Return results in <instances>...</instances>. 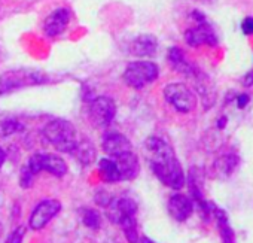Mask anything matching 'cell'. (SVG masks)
<instances>
[{"label": "cell", "mask_w": 253, "mask_h": 243, "mask_svg": "<svg viewBox=\"0 0 253 243\" xmlns=\"http://www.w3.org/2000/svg\"><path fill=\"white\" fill-rule=\"evenodd\" d=\"M48 81V76L39 70L12 69L0 75V96L17 91L20 88L41 85Z\"/></svg>", "instance_id": "obj_3"}, {"label": "cell", "mask_w": 253, "mask_h": 243, "mask_svg": "<svg viewBox=\"0 0 253 243\" xmlns=\"http://www.w3.org/2000/svg\"><path fill=\"white\" fill-rule=\"evenodd\" d=\"M243 85H244V87H252V85H253V72L247 73V75L243 78Z\"/></svg>", "instance_id": "obj_28"}, {"label": "cell", "mask_w": 253, "mask_h": 243, "mask_svg": "<svg viewBox=\"0 0 253 243\" xmlns=\"http://www.w3.org/2000/svg\"><path fill=\"white\" fill-rule=\"evenodd\" d=\"M72 154H73V155L76 157V160H78L81 164H84V166H88V164H91V163L95 161V148H94V145H92L89 141H86V139L78 142L76 146H75V149L72 151Z\"/></svg>", "instance_id": "obj_19"}, {"label": "cell", "mask_w": 253, "mask_h": 243, "mask_svg": "<svg viewBox=\"0 0 253 243\" xmlns=\"http://www.w3.org/2000/svg\"><path fill=\"white\" fill-rule=\"evenodd\" d=\"M112 160L115 163V169H116L119 181H131L137 178L140 172V163H139L137 155L133 151L113 157Z\"/></svg>", "instance_id": "obj_10"}, {"label": "cell", "mask_w": 253, "mask_h": 243, "mask_svg": "<svg viewBox=\"0 0 253 243\" xmlns=\"http://www.w3.org/2000/svg\"><path fill=\"white\" fill-rule=\"evenodd\" d=\"M27 166L33 175H38L45 170L57 178H63L67 173L66 161L55 154H35L30 157Z\"/></svg>", "instance_id": "obj_7"}, {"label": "cell", "mask_w": 253, "mask_h": 243, "mask_svg": "<svg viewBox=\"0 0 253 243\" xmlns=\"http://www.w3.org/2000/svg\"><path fill=\"white\" fill-rule=\"evenodd\" d=\"M241 30L246 36H252L253 35V17H247L243 20L241 23Z\"/></svg>", "instance_id": "obj_26"}, {"label": "cell", "mask_w": 253, "mask_h": 243, "mask_svg": "<svg viewBox=\"0 0 253 243\" xmlns=\"http://www.w3.org/2000/svg\"><path fill=\"white\" fill-rule=\"evenodd\" d=\"M33 178L35 175L32 173V170L29 169V166H24L21 169V175H20V184L23 188H30L33 185Z\"/></svg>", "instance_id": "obj_24"}, {"label": "cell", "mask_w": 253, "mask_h": 243, "mask_svg": "<svg viewBox=\"0 0 253 243\" xmlns=\"http://www.w3.org/2000/svg\"><path fill=\"white\" fill-rule=\"evenodd\" d=\"M118 225L122 228V231L125 234V239L128 240V243H137L139 242V228H137L136 216L125 218Z\"/></svg>", "instance_id": "obj_20"}, {"label": "cell", "mask_w": 253, "mask_h": 243, "mask_svg": "<svg viewBox=\"0 0 253 243\" xmlns=\"http://www.w3.org/2000/svg\"><path fill=\"white\" fill-rule=\"evenodd\" d=\"M158 49V41L154 35H139L131 41L128 51L134 57H152Z\"/></svg>", "instance_id": "obj_15"}, {"label": "cell", "mask_w": 253, "mask_h": 243, "mask_svg": "<svg viewBox=\"0 0 253 243\" xmlns=\"http://www.w3.org/2000/svg\"><path fill=\"white\" fill-rule=\"evenodd\" d=\"M70 11L67 8H58L54 12H51L46 20L43 21V33L48 38H57L61 33H64V30L67 29L69 23H70Z\"/></svg>", "instance_id": "obj_12"}, {"label": "cell", "mask_w": 253, "mask_h": 243, "mask_svg": "<svg viewBox=\"0 0 253 243\" xmlns=\"http://www.w3.org/2000/svg\"><path fill=\"white\" fill-rule=\"evenodd\" d=\"M164 97L177 112L182 113H189L197 106V97L192 90L180 82L169 84L164 88Z\"/></svg>", "instance_id": "obj_5"}, {"label": "cell", "mask_w": 253, "mask_h": 243, "mask_svg": "<svg viewBox=\"0 0 253 243\" xmlns=\"http://www.w3.org/2000/svg\"><path fill=\"white\" fill-rule=\"evenodd\" d=\"M116 115V104L113 98L107 96L94 97L88 106V116L94 127H106L109 126Z\"/></svg>", "instance_id": "obj_6"}, {"label": "cell", "mask_w": 253, "mask_h": 243, "mask_svg": "<svg viewBox=\"0 0 253 243\" xmlns=\"http://www.w3.org/2000/svg\"><path fill=\"white\" fill-rule=\"evenodd\" d=\"M101 146H103V151L106 154H109L110 157H118L125 152L133 151L131 142L121 133H110V135L104 136Z\"/></svg>", "instance_id": "obj_14"}, {"label": "cell", "mask_w": 253, "mask_h": 243, "mask_svg": "<svg viewBox=\"0 0 253 243\" xmlns=\"http://www.w3.org/2000/svg\"><path fill=\"white\" fill-rule=\"evenodd\" d=\"M5 160H6V152H5V149L2 146H0V169H2Z\"/></svg>", "instance_id": "obj_29"}, {"label": "cell", "mask_w": 253, "mask_h": 243, "mask_svg": "<svg viewBox=\"0 0 253 243\" xmlns=\"http://www.w3.org/2000/svg\"><path fill=\"white\" fill-rule=\"evenodd\" d=\"M106 207H107V212H106L107 218L115 224H119L122 219L128 216H136L137 213V203L128 197L115 198Z\"/></svg>", "instance_id": "obj_11"}, {"label": "cell", "mask_w": 253, "mask_h": 243, "mask_svg": "<svg viewBox=\"0 0 253 243\" xmlns=\"http://www.w3.org/2000/svg\"><path fill=\"white\" fill-rule=\"evenodd\" d=\"M23 124L18 123L17 119H5L0 123V138H8L11 135L23 132Z\"/></svg>", "instance_id": "obj_22"}, {"label": "cell", "mask_w": 253, "mask_h": 243, "mask_svg": "<svg viewBox=\"0 0 253 243\" xmlns=\"http://www.w3.org/2000/svg\"><path fill=\"white\" fill-rule=\"evenodd\" d=\"M98 170H100L101 178H103L106 182H119L113 160H107V158L100 160V163H98Z\"/></svg>", "instance_id": "obj_21"}, {"label": "cell", "mask_w": 253, "mask_h": 243, "mask_svg": "<svg viewBox=\"0 0 253 243\" xmlns=\"http://www.w3.org/2000/svg\"><path fill=\"white\" fill-rule=\"evenodd\" d=\"M60 210H61V203L58 200L54 198L43 200L32 212L29 224L33 230H42Z\"/></svg>", "instance_id": "obj_8"}, {"label": "cell", "mask_w": 253, "mask_h": 243, "mask_svg": "<svg viewBox=\"0 0 253 243\" xmlns=\"http://www.w3.org/2000/svg\"><path fill=\"white\" fill-rule=\"evenodd\" d=\"M146 152L155 176L173 190H182L186 178L180 161L177 160L173 148L161 138L151 136L146 141Z\"/></svg>", "instance_id": "obj_1"}, {"label": "cell", "mask_w": 253, "mask_h": 243, "mask_svg": "<svg viewBox=\"0 0 253 243\" xmlns=\"http://www.w3.org/2000/svg\"><path fill=\"white\" fill-rule=\"evenodd\" d=\"M45 139L58 151L61 152H70L75 149L78 144V135L76 129L67 119H54L48 123L43 129Z\"/></svg>", "instance_id": "obj_2"}, {"label": "cell", "mask_w": 253, "mask_h": 243, "mask_svg": "<svg viewBox=\"0 0 253 243\" xmlns=\"http://www.w3.org/2000/svg\"><path fill=\"white\" fill-rule=\"evenodd\" d=\"M167 60H169L170 66L177 73H182V75H186V76H192L197 72V67L186 58L185 52L180 48H177V47L170 48V51L167 54Z\"/></svg>", "instance_id": "obj_16"}, {"label": "cell", "mask_w": 253, "mask_h": 243, "mask_svg": "<svg viewBox=\"0 0 253 243\" xmlns=\"http://www.w3.org/2000/svg\"><path fill=\"white\" fill-rule=\"evenodd\" d=\"M24 234H26V227H24V225H20L18 228H15V230L8 236V239L5 240V243H23Z\"/></svg>", "instance_id": "obj_25"}, {"label": "cell", "mask_w": 253, "mask_h": 243, "mask_svg": "<svg viewBox=\"0 0 253 243\" xmlns=\"http://www.w3.org/2000/svg\"><path fill=\"white\" fill-rule=\"evenodd\" d=\"M140 243H155V242H154V240H151L149 237H143Z\"/></svg>", "instance_id": "obj_31"}, {"label": "cell", "mask_w": 253, "mask_h": 243, "mask_svg": "<svg viewBox=\"0 0 253 243\" xmlns=\"http://www.w3.org/2000/svg\"><path fill=\"white\" fill-rule=\"evenodd\" d=\"M240 164V158L235 154H225L214 163V172L219 178H229L237 166Z\"/></svg>", "instance_id": "obj_18"}, {"label": "cell", "mask_w": 253, "mask_h": 243, "mask_svg": "<svg viewBox=\"0 0 253 243\" xmlns=\"http://www.w3.org/2000/svg\"><path fill=\"white\" fill-rule=\"evenodd\" d=\"M249 100H250V97H249L247 94H240V96L237 97V106H238L240 109H243V107L247 106Z\"/></svg>", "instance_id": "obj_27"}, {"label": "cell", "mask_w": 253, "mask_h": 243, "mask_svg": "<svg viewBox=\"0 0 253 243\" xmlns=\"http://www.w3.org/2000/svg\"><path fill=\"white\" fill-rule=\"evenodd\" d=\"M195 204L192 198H189L185 194H174L169 200V212L171 218H174L177 222H183L191 218L194 213Z\"/></svg>", "instance_id": "obj_13"}, {"label": "cell", "mask_w": 253, "mask_h": 243, "mask_svg": "<svg viewBox=\"0 0 253 243\" xmlns=\"http://www.w3.org/2000/svg\"><path fill=\"white\" fill-rule=\"evenodd\" d=\"M160 75V69L154 61L148 60H139L131 61L125 67L124 72V81L126 85L133 88H143L149 84H152Z\"/></svg>", "instance_id": "obj_4"}, {"label": "cell", "mask_w": 253, "mask_h": 243, "mask_svg": "<svg viewBox=\"0 0 253 243\" xmlns=\"http://www.w3.org/2000/svg\"><path fill=\"white\" fill-rule=\"evenodd\" d=\"M185 42L194 48H198L201 45L214 47L217 45V36L214 30L207 24V21H203L185 32Z\"/></svg>", "instance_id": "obj_9"}, {"label": "cell", "mask_w": 253, "mask_h": 243, "mask_svg": "<svg viewBox=\"0 0 253 243\" xmlns=\"http://www.w3.org/2000/svg\"><path fill=\"white\" fill-rule=\"evenodd\" d=\"M225 124H226V118L223 116V118H220L219 121H217V127L219 129H223L225 127Z\"/></svg>", "instance_id": "obj_30"}, {"label": "cell", "mask_w": 253, "mask_h": 243, "mask_svg": "<svg viewBox=\"0 0 253 243\" xmlns=\"http://www.w3.org/2000/svg\"><path fill=\"white\" fill-rule=\"evenodd\" d=\"M82 222H84V225H86L89 228H98L101 224V216H100L98 210L86 207L82 210Z\"/></svg>", "instance_id": "obj_23"}, {"label": "cell", "mask_w": 253, "mask_h": 243, "mask_svg": "<svg viewBox=\"0 0 253 243\" xmlns=\"http://www.w3.org/2000/svg\"><path fill=\"white\" fill-rule=\"evenodd\" d=\"M211 213L214 215L217 225H219V231H220V239L223 243H235V237H234V231L229 225L228 216L225 213V210L216 207L211 204Z\"/></svg>", "instance_id": "obj_17"}]
</instances>
